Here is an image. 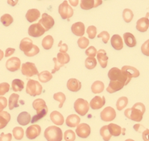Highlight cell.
<instances>
[{
	"label": "cell",
	"instance_id": "cell-24",
	"mask_svg": "<svg viewBox=\"0 0 149 141\" xmlns=\"http://www.w3.org/2000/svg\"><path fill=\"white\" fill-rule=\"evenodd\" d=\"M111 46H113V48L116 50H120L123 49V39L118 34H115L113 35V37H111Z\"/></svg>",
	"mask_w": 149,
	"mask_h": 141
},
{
	"label": "cell",
	"instance_id": "cell-42",
	"mask_svg": "<svg viewBox=\"0 0 149 141\" xmlns=\"http://www.w3.org/2000/svg\"><path fill=\"white\" fill-rule=\"evenodd\" d=\"M0 20L2 22V24L4 25V26H9L10 25H11L13 23V18L12 16L9 14H4L3 16H2L1 18H0Z\"/></svg>",
	"mask_w": 149,
	"mask_h": 141
},
{
	"label": "cell",
	"instance_id": "cell-38",
	"mask_svg": "<svg viewBox=\"0 0 149 141\" xmlns=\"http://www.w3.org/2000/svg\"><path fill=\"white\" fill-rule=\"evenodd\" d=\"M12 134L14 135V137L15 140H20L24 138V129L20 127H15L13 130H12Z\"/></svg>",
	"mask_w": 149,
	"mask_h": 141
},
{
	"label": "cell",
	"instance_id": "cell-36",
	"mask_svg": "<svg viewBox=\"0 0 149 141\" xmlns=\"http://www.w3.org/2000/svg\"><path fill=\"white\" fill-rule=\"evenodd\" d=\"M54 42V40L52 36L48 35L46 36L45 37H44L43 41H42V46L45 49H50L52 47Z\"/></svg>",
	"mask_w": 149,
	"mask_h": 141
},
{
	"label": "cell",
	"instance_id": "cell-27",
	"mask_svg": "<svg viewBox=\"0 0 149 141\" xmlns=\"http://www.w3.org/2000/svg\"><path fill=\"white\" fill-rule=\"evenodd\" d=\"M31 115L28 112H22L17 117V122L21 126H26L31 123Z\"/></svg>",
	"mask_w": 149,
	"mask_h": 141
},
{
	"label": "cell",
	"instance_id": "cell-7",
	"mask_svg": "<svg viewBox=\"0 0 149 141\" xmlns=\"http://www.w3.org/2000/svg\"><path fill=\"white\" fill-rule=\"evenodd\" d=\"M21 71L22 74L27 76V77H31L35 75H38V70L36 67V65L30 62H27L25 63H23L21 67Z\"/></svg>",
	"mask_w": 149,
	"mask_h": 141
},
{
	"label": "cell",
	"instance_id": "cell-52",
	"mask_svg": "<svg viewBox=\"0 0 149 141\" xmlns=\"http://www.w3.org/2000/svg\"><path fill=\"white\" fill-rule=\"evenodd\" d=\"M148 43L149 41H146V42H144L141 46V50H142V53L146 55V56H148L149 55V49H148Z\"/></svg>",
	"mask_w": 149,
	"mask_h": 141
},
{
	"label": "cell",
	"instance_id": "cell-41",
	"mask_svg": "<svg viewBox=\"0 0 149 141\" xmlns=\"http://www.w3.org/2000/svg\"><path fill=\"white\" fill-rule=\"evenodd\" d=\"M100 135L104 141H109L111 140V136H112V135L110 134V131L108 130L107 126H103V127L101 128Z\"/></svg>",
	"mask_w": 149,
	"mask_h": 141
},
{
	"label": "cell",
	"instance_id": "cell-59",
	"mask_svg": "<svg viewBox=\"0 0 149 141\" xmlns=\"http://www.w3.org/2000/svg\"><path fill=\"white\" fill-rule=\"evenodd\" d=\"M148 129H145L144 131L143 132V140L144 141H148Z\"/></svg>",
	"mask_w": 149,
	"mask_h": 141
},
{
	"label": "cell",
	"instance_id": "cell-32",
	"mask_svg": "<svg viewBox=\"0 0 149 141\" xmlns=\"http://www.w3.org/2000/svg\"><path fill=\"white\" fill-rule=\"evenodd\" d=\"M24 88V83L23 80L15 79L12 81L11 84V88L14 92H21Z\"/></svg>",
	"mask_w": 149,
	"mask_h": 141
},
{
	"label": "cell",
	"instance_id": "cell-51",
	"mask_svg": "<svg viewBox=\"0 0 149 141\" xmlns=\"http://www.w3.org/2000/svg\"><path fill=\"white\" fill-rule=\"evenodd\" d=\"M86 54L87 56L91 57V58H94L97 54V49H95L94 46H90L88 49L86 50Z\"/></svg>",
	"mask_w": 149,
	"mask_h": 141
},
{
	"label": "cell",
	"instance_id": "cell-49",
	"mask_svg": "<svg viewBox=\"0 0 149 141\" xmlns=\"http://www.w3.org/2000/svg\"><path fill=\"white\" fill-rule=\"evenodd\" d=\"M39 52H40V49H39L38 46H36V45H33L32 48H31L28 52L24 53V54L28 57H33L35 56V55H36L37 54H39Z\"/></svg>",
	"mask_w": 149,
	"mask_h": 141
},
{
	"label": "cell",
	"instance_id": "cell-58",
	"mask_svg": "<svg viewBox=\"0 0 149 141\" xmlns=\"http://www.w3.org/2000/svg\"><path fill=\"white\" fill-rule=\"evenodd\" d=\"M134 129H135L136 131L142 132L143 130H145V127H143L142 125H140V124H135V126H134Z\"/></svg>",
	"mask_w": 149,
	"mask_h": 141
},
{
	"label": "cell",
	"instance_id": "cell-37",
	"mask_svg": "<svg viewBox=\"0 0 149 141\" xmlns=\"http://www.w3.org/2000/svg\"><path fill=\"white\" fill-rule=\"evenodd\" d=\"M56 60L59 63L64 66L65 64L68 63L70 62V57L67 53H58L57 57H56Z\"/></svg>",
	"mask_w": 149,
	"mask_h": 141
},
{
	"label": "cell",
	"instance_id": "cell-30",
	"mask_svg": "<svg viewBox=\"0 0 149 141\" xmlns=\"http://www.w3.org/2000/svg\"><path fill=\"white\" fill-rule=\"evenodd\" d=\"M123 39H124L125 44L128 47H135L137 44L136 39L131 32H125L123 34Z\"/></svg>",
	"mask_w": 149,
	"mask_h": 141
},
{
	"label": "cell",
	"instance_id": "cell-2",
	"mask_svg": "<svg viewBox=\"0 0 149 141\" xmlns=\"http://www.w3.org/2000/svg\"><path fill=\"white\" fill-rule=\"evenodd\" d=\"M32 106H33V109L36 111V114L35 116L32 117L31 123H35L36 122H38L39 120H40L44 117H45V115H47L49 109H48V106H46L45 101L40 98L36 99L32 102Z\"/></svg>",
	"mask_w": 149,
	"mask_h": 141
},
{
	"label": "cell",
	"instance_id": "cell-18",
	"mask_svg": "<svg viewBox=\"0 0 149 141\" xmlns=\"http://www.w3.org/2000/svg\"><path fill=\"white\" fill-rule=\"evenodd\" d=\"M97 59L100 66L102 68H106L108 63V57L106 53V50L104 49H99L97 51Z\"/></svg>",
	"mask_w": 149,
	"mask_h": 141
},
{
	"label": "cell",
	"instance_id": "cell-44",
	"mask_svg": "<svg viewBox=\"0 0 149 141\" xmlns=\"http://www.w3.org/2000/svg\"><path fill=\"white\" fill-rule=\"evenodd\" d=\"M53 98L55 99L56 101L59 102L60 105H59V108H61L63 106V104L64 102H65V95L63 93V92H56L53 95Z\"/></svg>",
	"mask_w": 149,
	"mask_h": 141
},
{
	"label": "cell",
	"instance_id": "cell-4",
	"mask_svg": "<svg viewBox=\"0 0 149 141\" xmlns=\"http://www.w3.org/2000/svg\"><path fill=\"white\" fill-rule=\"evenodd\" d=\"M45 137L48 141H61L63 133L61 129L56 126H51L45 130Z\"/></svg>",
	"mask_w": 149,
	"mask_h": 141
},
{
	"label": "cell",
	"instance_id": "cell-16",
	"mask_svg": "<svg viewBox=\"0 0 149 141\" xmlns=\"http://www.w3.org/2000/svg\"><path fill=\"white\" fill-rule=\"evenodd\" d=\"M105 103H106V99H105L104 97L96 96L91 100V102L89 105L93 109H101L102 106H104Z\"/></svg>",
	"mask_w": 149,
	"mask_h": 141
},
{
	"label": "cell",
	"instance_id": "cell-55",
	"mask_svg": "<svg viewBox=\"0 0 149 141\" xmlns=\"http://www.w3.org/2000/svg\"><path fill=\"white\" fill-rule=\"evenodd\" d=\"M53 62H54V69L52 70V73H55L56 71L59 70L60 68L61 67H63V65H61V63H59L56 60V58H53Z\"/></svg>",
	"mask_w": 149,
	"mask_h": 141
},
{
	"label": "cell",
	"instance_id": "cell-26",
	"mask_svg": "<svg viewBox=\"0 0 149 141\" xmlns=\"http://www.w3.org/2000/svg\"><path fill=\"white\" fill-rule=\"evenodd\" d=\"M50 119L53 123L57 126H61L64 123V117L58 111H52L50 114Z\"/></svg>",
	"mask_w": 149,
	"mask_h": 141
},
{
	"label": "cell",
	"instance_id": "cell-23",
	"mask_svg": "<svg viewBox=\"0 0 149 141\" xmlns=\"http://www.w3.org/2000/svg\"><path fill=\"white\" fill-rule=\"evenodd\" d=\"M122 71H123L129 78L132 79V77L136 78L139 76V71L136 68L131 66H124L122 67Z\"/></svg>",
	"mask_w": 149,
	"mask_h": 141
},
{
	"label": "cell",
	"instance_id": "cell-12",
	"mask_svg": "<svg viewBox=\"0 0 149 141\" xmlns=\"http://www.w3.org/2000/svg\"><path fill=\"white\" fill-rule=\"evenodd\" d=\"M21 65L20 59L17 57H12L6 63V68L10 71H16L19 69Z\"/></svg>",
	"mask_w": 149,
	"mask_h": 141
},
{
	"label": "cell",
	"instance_id": "cell-62",
	"mask_svg": "<svg viewBox=\"0 0 149 141\" xmlns=\"http://www.w3.org/2000/svg\"><path fill=\"white\" fill-rule=\"evenodd\" d=\"M8 4H12V6H15V4H17V1H16V2H14V3H12V2H10V1H8Z\"/></svg>",
	"mask_w": 149,
	"mask_h": 141
},
{
	"label": "cell",
	"instance_id": "cell-45",
	"mask_svg": "<svg viewBox=\"0 0 149 141\" xmlns=\"http://www.w3.org/2000/svg\"><path fill=\"white\" fill-rule=\"evenodd\" d=\"M64 139L65 141H74L76 139V134L72 130H66L64 134Z\"/></svg>",
	"mask_w": 149,
	"mask_h": 141
},
{
	"label": "cell",
	"instance_id": "cell-53",
	"mask_svg": "<svg viewBox=\"0 0 149 141\" xmlns=\"http://www.w3.org/2000/svg\"><path fill=\"white\" fill-rule=\"evenodd\" d=\"M7 106V100L6 97L0 96V112H2Z\"/></svg>",
	"mask_w": 149,
	"mask_h": 141
},
{
	"label": "cell",
	"instance_id": "cell-56",
	"mask_svg": "<svg viewBox=\"0 0 149 141\" xmlns=\"http://www.w3.org/2000/svg\"><path fill=\"white\" fill-rule=\"evenodd\" d=\"M58 46L60 47V53H66L68 50V46L66 44H62L61 42H60L58 44Z\"/></svg>",
	"mask_w": 149,
	"mask_h": 141
},
{
	"label": "cell",
	"instance_id": "cell-63",
	"mask_svg": "<svg viewBox=\"0 0 149 141\" xmlns=\"http://www.w3.org/2000/svg\"><path fill=\"white\" fill-rule=\"evenodd\" d=\"M125 141H135V140H132V139H128V140H126Z\"/></svg>",
	"mask_w": 149,
	"mask_h": 141
},
{
	"label": "cell",
	"instance_id": "cell-3",
	"mask_svg": "<svg viewBox=\"0 0 149 141\" xmlns=\"http://www.w3.org/2000/svg\"><path fill=\"white\" fill-rule=\"evenodd\" d=\"M108 77L111 81H120L127 85L131 81V78H129L123 71L119 70L117 67H112L108 72Z\"/></svg>",
	"mask_w": 149,
	"mask_h": 141
},
{
	"label": "cell",
	"instance_id": "cell-5",
	"mask_svg": "<svg viewBox=\"0 0 149 141\" xmlns=\"http://www.w3.org/2000/svg\"><path fill=\"white\" fill-rule=\"evenodd\" d=\"M42 89V85L38 81L29 80L26 87V92L31 97H35L41 94Z\"/></svg>",
	"mask_w": 149,
	"mask_h": 141
},
{
	"label": "cell",
	"instance_id": "cell-35",
	"mask_svg": "<svg viewBox=\"0 0 149 141\" xmlns=\"http://www.w3.org/2000/svg\"><path fill=\"white\" fill-rule=\"evenodd\" d=\"M39 80L41 83H47L49 80H51L52 78V73H50L48 70H44L38 74Z\"/></svg>",
	"mask_w": 149,
	"mask_h": 141
},
{
	"label": "cell",
	"instance_id": "cell-1",
	"mask_svg": "<svg viewBox=\"0 0 149 141\" xmlns=\"http://www.w3.org/2000/svg\"><path fill=\"white\" fill-rule=\"evenodd\" d=\"M145 106L143 103H135L132 108H129L125 110L124 114L129 119H132L135 122H141L143 115L145 113Z\"/></svg>",
	"mask_w": 149,
	"mask_h": 141
},
{
	"label": "cell",
	"instance_id": "cell-20",
	"mask_svg": "<svg viewBox=\"0 0 149 141\" xmlns=\"http://www.w3.org/2000/svg\"><path fill=\"white\" fill-rule=\"evenodd\" d=\"M125 85L123 83H122L120 81H110V84L108 85L107 88V91L109 93H114L121 90L122 88H123Z\"/></svg>",
	"mask_w": 149,
	"mask_h": 141
},
{
	"label": "cell",
	"instance_id": "cell-25",
	"mask_svg": "<svg viewBox=\"0 0 149 141\" xmlns=\"http://www.w3.org/2000/svg\"><path fill=\"white\" fill-rule=\"evenodd\" d=\"M33 46V43L31 39L28 38V37H24L22 39L19 44V49L22 51H24V53H27L30 49L32 48Z\"/></svg>",
	"mask_w": 149,
	"mask_h": 141
},
{
	"label": "cell",
	"instance_id": "cell-6",
	"mask_svg": "<svg viewBox=\"0 0 149 141\" xmlns=\"http://www.w3.org/2000/svg\"><path fill=\"white\" fill-rule=\"evenodd\" d=\"M74 109L81 116H84L88 113V111L90 109V105L86 100L78 98L74 102Z\"/></svg>",
	"mask_w": 149,
	"mask_h": 141
},
{
	"label": "cell",
	"instance_id": "cell-29",
	"mask_svg": "<svg viewBox=\"0 0 149 141\" xmlns=\"http://www.w3.org/2000/svg\"><path fill=\"white\" fill-rule=\"evenodd\" d=\"M81 119L76 114H70L66 118V125L70 127H76L80 124Z\"/></svg>",
	"mask_w": 149,
	"mask_h": 141
},
{
	"label": "cell",
	"instance_id": "cell-9",
	"mask_svg": "<svg viewBox=\"0 0 149 141\" xmlns=\"http://www.w3.org/2000/svg\"><path fill=\"white\" fill-rule=\"evenodd\" d=\"M38 24H40L43 28H45V32H46V31H49V29H51L53 27L55 22H54L53 18L51 16H49L47 13H44L42 15L41 19L39 20Z\"/></svg>",
	"mask_w": 149,
	"mask_h": 141
},
{
	"label": "cell",
	"instance_id": "cell-57",
	"mask_svg": "<svg viewBox=\"0 0 149 141\" xmlns=\"http://www.w3.org/2000/svg\"><path fill=\"white\" fill-rule=\"evenodd\" d=\"M15 49L14 48H7L6 49V53H5V57H9L10 55H12L15 53Z\"/></svg>",
	"mask_w": 149,
	"mask_h": 141
},
{
	"label": "cell",
	"instance_id": "cell-40",
	"mask_svg": "<svg viewBox=\"0 0 149 141\" xmlns=\"http://www.w3.org/2000/svg\"><path fill=\"white\" fill-rule=\"evenodd\" d=\"M128 104V99L126 97H121L120 98L118 99L117 102H116V107L118 110H122L124 109L126 106Z\"/></svg>",
	"mask_w": 149,
	"mask_h": 141
},
{
	"label": "cell",
	"instance_id": "cell-28",
	"mask_svg": "<svg viewBox=\"0 0 149 141\" xmlns=\"http://www.w3.org/2000/svg\"><path fill=\"white\" fill-rule=\"evenodd\" d=\"M40 16V12L37 9H30L26 14V19L30 23L35 22L36 20H38Z\"/></svg>",
	"mask_w": 149,
	"mask_h": 141
},
{
	"label": "cell",
	"instance_id": "cell-34",
	"mask_svg": "<svg viewBox=\"0 0 149 141\" xmlns=\"http://www.w3.org/2000/svg\"><path fill=\"white\" fill-rule=\"evenodd\" d=\"M104 84L102 83L100 80H97V81H95L92 85L91 86V90H92V92L95 93V94H97V93H100L102 92L103 90H104Z\"/></svg>",
	"mask_w": 149,
	"mask_h": 141
},
{
	"label": "cell",
	"instance_id": "cell-14",
	"mask_svg": "<svg viewBox=\"0 0 149 141\" xmlns=\"http://www.w3.org/2000/svg\"><path fill=\"white\" fill-rule=\"evenodd\" d=\"M76 134L81 138L86 139L90 135V127L86 123L79 124L76 129Z\"/></svg>",
	"mask_w": 149,
	"mask_h": 141
},
{
	"label": "cell",
	"instance_id": "cell-48",
	"mask_svg": "<svg viewBox=\"0 0 149 141\" xmlns=\"http://www.w3.org/2000/svg\"><path fill=\"white\" fill-rule=\"evenodd\" d=\"M10 90V85L8 83H1L0 84V96L6 94Z\"/></svg>",
	"mask_w": 149,
	"mask_h": 141
},
{
	"label": "cell",
	"instance_id": "cell-15",
	"mask_svg": "<svg viewBox=\"0 0 149 141\" xmlns=\"http://www.w3.org/2000/svg\"><path fill=\"white\" fill-rule=\"evenodd\" d=\"M102 4L101 0H82L81 1V8L83 10H90L93 7H97Z\"/></svg>",
	"mask_w": 149,
	"mask_h": 141
},
{
	"label": "cell",
	"instance_id": "cell-11",
	"mask_svg": "<svg viewBox=\"0 0 149 141\" xmlns=\"http://www.w3.org/2000/svg\"><path fill=\"white\" fill-rule=\"evenodd\" d=\"M45 32V28L42 27L40 24H32L29 26L28 28V34L32 37H40Z\"/></svg>",
	"mask_w": 149,
	"mask_h": 141
},
{
	"label": "cell",
	"instance_id": "cell-31",
	"mask_svg": "<svg viewBox=\"0 0 149 141\" xmlns=\"http://www.w3.org/2000/svg\"><path fill=\"white\" fill-rule=\"evenodd\" d=\"M10 115L7 111L0 112V129H3L7 127L8 123L10 122Z\"/></svg>",
	"mask_w": 149,
	"mask_h": 141
},
{
	"label": "cell",
	"instance_id": "cell-13",
	"mask_svg": "<svg viewBox=\"0 0 149 141\" xmlns=\"http://www.w3.org/2000/svg\"><path fill=\"white\" fill-rule=\"evenodd\" d=\"M41 132V128L39 125H31L26 130V136L29 140H34L38 137Z\"/></svg>",
	"mask_w": 149,
	"mask_h": 141
},
{
	"label": "cell",
	"instance_id": "cell-8",
	"mask_svg": "<svg viewBox=\"0 0 149 141\" xmlns=\"http://www.w3.org/2000/svg\"><path fill=\"white\" fill-rule=\"evenodd\" d=\"M58 11L63 20L71 18L73 15V8L70 7V4H68V1H64L62 4L60 5Z\"/></svg>",
	"mask_w": 149,
	"mask_h": 141
},
{
	"label": "cell",
	"instance_id": "cell-61",
	"mask_svg": "<svg viewBox=\"0 0 149 141\" xmlns=\"http://www.w3.org/2000/svg\"><path fill=\"white\" fill-rule=\"evenodd\" d=\"M4 56V54H3V51H2L1 49H0V61L3 59V58Z\"/></svg>",
	"mask_w": 149,
	"mask_h": 141
},
{
	"label": "cell",
	"instance_id": "cell-60",
	"mask_svg": "<svg viewBox=\"0 0 149 141\" xmlns=\"http://www.w3.org/2000/svg\"><path fill=\"white\" fill-rule=\"evenodd\" d=\"M70 3L72 4L73 6L76 7L77 5V4H78V1H72V0H71V1H70Z\"/></svg>",
	"mask_w": 149,
	"mask_h": 141
},
{
	"label": "cell",
	"instance_id": "cell-19",
	"mask_svg": "<svg viewBox=\"0 0 149 141\" xmlns=\"http://www.w3.org/2000/svg\"><path fill=\"white\" fill-rule=\"evenodd\" d=\"M71 31L77 37H83L85 33V25L81 22H77L71 27Z\"/></svg>",
	"mask_w": 149,
	"mask_h": 141
},
{
	"label": "cell",
	"instance_id": "cell-10",
	"mask_svg": "<svg viewBox=\"0 0 149 141\" xmlns=\"http://www.w3.org/2000/svg\"><path fill=\"white\" fill-rule=\"evenodd\" d=\"M101 119L104 122H111L116 117V112L112 107L108 106L107 108H105L100 114Z\"/></svg>",
	"mask_w": 149,
	"mask_h": 141
},
{
	"label": "cell",
	"instance_id": "cell-50",
	"mask_svg": "<svg viewBox=\"0 0 149 141\" xmlns=\"http://www.w3.org/2000/svg\"><path fill=\"white\" fill-rule=\"evenodd\" d=\"M97 37L102 39V42H103V43L107 44V43L109 42V39H110V34H109V32H107V31H102V32H100V33L97 35Z\"/></svg>",
	"mask_w": 149,
	"mask_h": 141
},
{
	"label": "cell",
	"instance_id": "cell-39",
	"mask_svg": "<svg viewBox=\"0 0 149 141\" xmlns=\"http://www.w3.org/2000/svg\"><path fill=\"white\" fill-rule=\"evenodd\" d=\"M134 17V14H133V11L131 9L128 8H126L123 11V18L124 20V21L126 23H130L132 21V19Z\"/></svg>",
	"mask_w": 149,
	"mask_h": 141
},
{
	"label": "cell",
	"instance_id": "cell-22",
	"mask_svg": "<svg viewBox=\"0 0 149 141\" xmlns=\"http://www.w3.org/2000/svg\"><path fill=\"white\" fill-rule=\"evenodd\" d=\"M149 27V20L147 17L140 18L138 20V21L136 23V29L141 32H144L148 31Z\"/></svg>",
	"mask_w": 149,
	"mask_h": 141
},
{
	"label": "cell",
	"instance_id": "cell-43",
	"mask_svg": "<svg viewBox=\"0 0 149 141\" xmlns=\"http://www.w3.org/2000/svg\"><path fill=\"white\" fill-rule=\"evenodd\" d=\"M97 65V60L95 59V58H91V57H88L86 61H85V66L87 69H94V67Z\"/></svg>",
	"mask_w": 149,
	"mask_h": 141
},
{
	"label": "cell",
	"instance_id": "cell-21",
	"mask_svg": "<svg viewBox=\"0 0 149 141\" xmlns=\"http://www.w3.org/2000/svg\"><path fill=\"white\" fill-rule=\"evenodd\" d=\"M67 88L71 92H78L81 88V83L77 79H70L67 82Z\"/></svg>",
	"mask_w": 149,
	"mask_h": 141
},
{
	"label": "cell",
	"instance_id": "cell-17",
	"mask_svg": "<svg viewBox=\"0 0 149 141\" xmlns=\"http://www.w3.org/2000/svg\"><path fill=\"white\" fill-rule=\"evenodd\" d=\"M108 130L110 131V134L113 136H118L119 135H124L126 129L122 128L118 125L114 123H110L107 125Z\"/></svg>",
	"mask_w": 149,
	"mask_h": 141
},
{
	"label": "cell",
	"instance_id": "cell-33",
	"mask_svg": "<svg viewBox=\"0 0 149 141\" xmlns=\"http://www.w3.org/2000/svg\"><path fill=\"white\" fill-rule=\"evenodd\" d=\"M19 95H18L16 93H12L10 96V98H9V102H8V106H9V109H13L15 107L19 106Z\"/></svg>",
	"mask_w": 149,
	"mask_h": 141
},
{
	"label": "cell",
	"instance_id": "cell-54",
	"mask_svg": "<svg viewBox=\"0 0 149 141\" xmlns=\"http://www.w3.org/2000/svg\"><path fill=\"white\" fill-rule=\"evenodd\" d=\"M11 139H12V135L10 133L8 134L2 133L0 135V141H11Z\"/></svg>",
	"mask_w": 149,
	"mask_h": 141
},
{
	"label": "cell",
	"instance_id": "cell-46",
	"mask_svg": "<svg viewBox=\"0 0 149 141\" xmlns=\"http://www.w3.org/2000/svg\"><path fill=\"white\" fill-rule=\"evenodd\" d=\"M89 44H90L89 40L85 37H81L77 40V45L81 49H86L87 46H89Z\"/></svg>",
	"mask_w": 149,
	"mask_h": 141
},
{
	"label": "cell",
	"instance_id": "cell-47",
	"mask_svg": "<svg viewBox=\"0 0 149 141\" xmlns=\"http://www.w3.org/2000/svg\"><path fill=\"white\" fill-rule=\"evenodd\" d=\"M86 31L88 37L90 39H94L96 37V35H97V28H96L95 26H90V27H88Z\"/></svg>",
	"mask_w": 149,
	"mask_h": 141
}]
</instances>
